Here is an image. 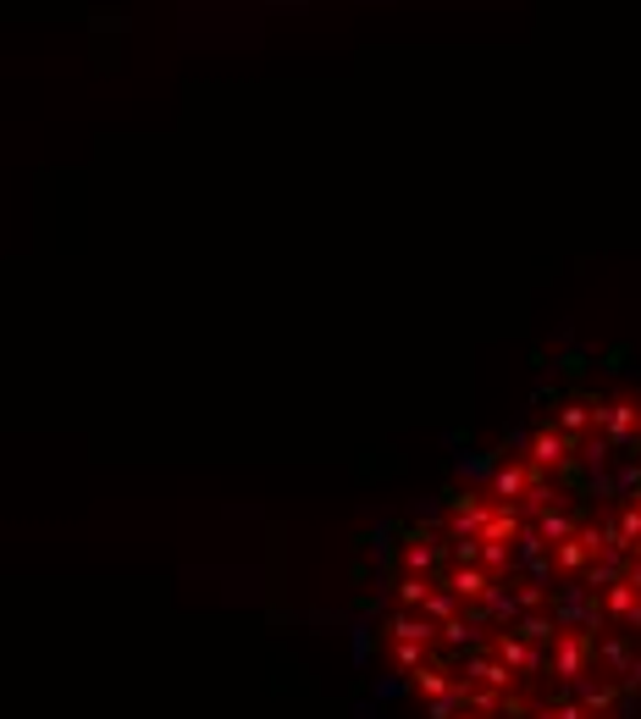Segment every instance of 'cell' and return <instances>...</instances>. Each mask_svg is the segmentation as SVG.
Here are the masks:
<instances>
[{"instance_id":"cell-11","label":"cell","mask_w":641,"mask_h":719,"mask_svg":"<svg viewBox=\"0 0 641 719\" xmlns=\"http://www.w3.org/2000/svg\"><path fill=\"white\" fill-rule=\"evenodd\" d=\"M554 559H559V570H565V576H586V570H592V549L581 543V537L559 543V549H554Z\"/></svg>"},{"instance_id":"cell-10","label":"cell","mask_w":641,"mask_h":719,"mask_svg":"<svg viewBox=\"0 0 641 719\" xmlns=\"http://www.w3.org/2000/svg\"><path fill=\"white\" fill-rule=\"evenodd\" d=\"M636 603H641V587H630V581H619V587H608V592H603V609H608V620H614V625H625V620L636 614Z\"/></svg>"},{"instance_id":"cell-12","label":"cell","mask_w":641,"mask_h":719,"mask_svg":"<svg viewBox=\"0 0 641 719\" xmlns=\"http://www.w3.org/2000/svg\"><path fill=\"white\" fill-rule=\"evenodd\" d=\"M426 614H431L437 625H448V620H460V614H465V598H460V592H448V587L437 581V592L426 598Z\"/></svg>"},{"instance_id":"cell-18","label":"cell","mask_w":641,"mask_h":719,"mask_svg":"<svg viewBox=\"0 0 641 719\" xmlns=\"http://www.w3.org/2000/svg\"><path fill=\"white\" fill-rule=\"evenodd\" d=\"M636 559H641V543H636Z\"/></svg>"},{"instance_id":"cell-4","label":"cell","mask_w":641,"mask_h":719,"mask_svg":"<svg viewBox=\"0 0 641 719\" xmlns=\"http://www.w3.org/2000/svg\"><path fill=\"white\" fill-rule=\"evenodd\" d=\"M442 587H448V592H460V598H465V609H471V603H487V592H492L498 581H492L482 565H453V570L442 576Z\"/></svg>"},{"instance_id":"cell-2","label":"cell","mask_w":641,"mask_h":719,"mask_svg":"<svg viewBox=\"0 0 641 719\" xmlns=\"http://www.w3.org/2000/svg\"><path fill=\"white\" fill-rule=\"evenodd\" d=\"M460 664H465V681H471V686L482 681V686H492V692H503V697H509V692H514V681H520V675H514V670L492 653V648H482V653H460Z\"/></svg>"},{"instance_id":"cell-8","label":"cell","mask_w":641,"mask_h":719,"mask_svg":"<svg viewBox=\"0 0 641 719\" xmlns=\"http://www.w3.org/2000/svg\"><path fill=\"white\" fill-rule=\"evenodd\" d=\"M409 686H415V697H442V692H453V681H448V664L442 659H431V664H420L415 675H409Z\"/></svg>"},{"instance_id":"cell-17","label":"cell","mask_w":641,"mask_h":719,"mask_svg":"<svg viewBox=\"0 0 641 719\" xmlns=\"http://www.w3.org/2000/svg\"><path fill=\"white\" fill-rule=\"evenodd\" d=\"M460 719H487V714H471V708H465V714H460Z\"/></svg>"},{"instance_id":"cell-13","label":"cell","mask_w":641,"mask_h":719,"mask_svg":"<svg viewBox=\"0 0 641 719\" xmlns=\"http://www.w3.org/2000/svg\"><path fill=\"white\" fill-rule=\"evenodd\" d=\"M431 592H437L431 576H399V603H404V609H426Z\"/></svg>"},{"instance_id":"cell-6","label":"cell","mask_w":641,"mask_h":719,"mask_svg":"<svg viewBox=\"0 0 641 719\" xmlns=\"http://www.w3.org/2000/svg\"><path fill=\"white\" fill-rule=\"evenodd\" d=\"M514 632H520L531 648H554V643L565 637V625H559V614H554V609H531V614H520Z\"/></svg>"},{"instance_id":"cell-1","label":"cell","mask_w":641,"mask_h":719,"mask_svg":"<svg viewBox=\"0 0 641 719\" xmlns=\"http://www.w3.org/2000/svg\"><path fill=\"white\" fill-rule=\"evenodd\" d=\"M547 659H554V675H559L565 686H575V681H586L592 664H597V637H586V632H565L554 648H547Z\"/></svg>"},{"instance_id":"cell-3","label":"cell","mask_w":641,"mask_h":719,"mask_svg":"<svg viewBox=\"0 0 641 719\" xmlns=\"http://www.w3.org/2000/svg\"><path fill=\"white\" fill-rule=\"evenodd\" d=\"M388 637H393V643H426V648H437V643H442V625H437L426 609H399V614L388 620Z\"/></svg>"},{"instance_id":"cell-9","label":"cell","mask_w":641,"mask_h":719,"mask_svg":"<svg viewBox=\"0 0 641 719\" xmlns=\"http://www.w3.org/2000/svg\"><path fill=\"white\" fill-rule=\"evenodd\" d=\"M597 664H603L608 675H630L636 653H630V643H625V637H597Z\"/></svg>"},{"instance_id":"cell-16","label":"cell","mask_w":641,"mask_h":719,"mask_svg":"<svg viewBox=\"0 0 641 719\" xmlns=\"http://www.w3.org/2000/svg\"><path fill=\"white\" fill-rule=\"evenodd\" d=\"M619 686H625V692H641V659H636V664H630V675H625V681H619Z\"/></svg>"},{"instance_id":"cell-7","label":"cell","mask_w":641,"mask_h":719,"mask_svg":"<svg viewBox=\"0 0 641 719\" xmlns=\"http://www.w3.org/2000/svg\"><path fill=\"white\" fill-rule=\"evenodd\" d=\"M575 703L592 714V719H603V714H614V703H619V686L614 681H575Z\"/></svg>"},{"instance_id":"cell-14","label":"cell","mask_w":641,"mask_h":719,"mask_svg":"<svg viewBox=\"0 0 641 719\" xmlns=\"http://www.w3.org/2000/svg\"><path fill=\"white\" fill-rule=\"evenodd\" d=\"M426 653H431L426 643H393V664H399V675H415L420 664H431Z\"/></svg>"},{"instance_id":"cell-15","label":"cell","mask_w":641,"mask_h":719,"mask_svg":"<svg viewBox=\"0 0 641 719\" xmlns=\"http://www.w3.org/2000/svg\"><path fill=\"white\" fill-rule=\"evenodd\" d=\"M531 719H592V714H586L575 697H554V703H542Z\"/></svg>"},{"instance_id":"cell-5","label":"cell","mask_w":641,"mask_h":719,"mask_svg":"<svg viewBox=\"0 0 641 719\" xmlns=\"http://www.w3.org/2000/svg\"><path fill=\"white\" fill-rule=\"evenodd\" d=\"M492 653H498V659H503V664H509V670H514L520 681H525V675H531V664H536V648H531V643H525V637L514 632V625H503V632H492Z\"/></svg>"}]
</instances>
